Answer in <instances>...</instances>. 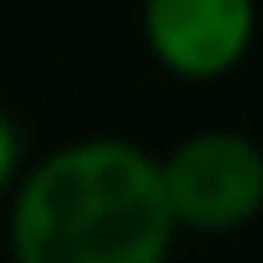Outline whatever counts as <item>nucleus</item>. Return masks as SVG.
Instances as JSON below:
<instances>
[{
    "mask_svg": "<svg viewBox=\"0 0 263 263\" xmlns=\"http://www.w3.org/2000/svg\"><path fill=\"white\" fill-rule=\"evenodd\" d=\"M171 242L160 160L135 140H72L36 160L11 201L16 263H165Z\"/></svg>",
    "mask_w": 263,
    "mask_h": 263,
    "instance_id": "f257e3e1",
    "label": "nucleus"
},
{
    "mask_svg": "<svg viewBox=\"0 0 263 263\" xmlns=\"http://www.w3.org/2000/svg\"><path fill=\"white\" fill-rule=\"evenodd\" d=\"M160 176L176 227L237 232L263 212V150L232 129H206L181 140L160 160Z\"/></svg>",
    "mask_w": 263,
    "mask_h": 263,
    "instance_id": "f03ea898",
    "label": "nucleus"
},
{
    "mask_svg": "<svg viewBox=\"0 0 263 263\" xmlns=\"http://www.w3.org/2000/svg\"><path fill=\"white\" fill-rule=\"evenodd\" d=\"M258 31V0H145V42L186 83L227 78Z\"/></svg>",
    "mask_w": 263,
    "mask_h": 263,
    "instance_id": "7ed1b4c3",
    "label": "nucleus"
},
{
    "mask_svg": "<svg viewBox=\"0 0 263 263\" xmlns=\"http://www.w3.org/2000/svg\"><path fill=\"white\" fill-rule=\"evenodd\" d=\"M16 165H21V135H16V124L0 114V191L16 181Z\"/></svg>",
    "mask_w": 263,
    "mask_h": 263,
    "instance_id": "20e7f679",
    "label": "nucleus"
}]
</instances>
